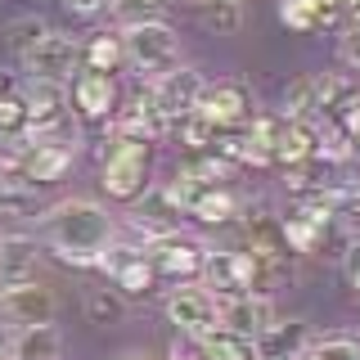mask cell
Wrapping results in <instances>:
<instances>
[{
    "instance_id": "cell-1",
    "label": "cell",
    "mask_w": 360,
    "mask_h": 360,
    "mask_svg": "<svg viewBox=\"0 0 360 360\" xmlns=\"http://www.w3.org/2000/svg\"><path fill=\"white\" fill-rule=\"evenodd\" d=\"M112 234H117V221L90 198H68L41 212V239L72 266H99Z\"/></svg>"
},
{
    "instance_id": "cell-2",
    "label": "cell",
    "mask_w": 360,
    "mask_h": 360,
    "mask_svg": "<svg viewBox=\"0 0 360 360\" xmlns=\"http://www.w3.org/2000/svg\"><path fill=\"white\" fill-rule=\"evenodd\" d=\"M99 185H104L108 198H140L144 180H149V140H131V135H117L104 140V153H99Z\"/></svg>"
},
{
    "instance_id": "cell-3",
    "label": "cell",
    "mask_w": 360,
    "mask_h": 360,
    "mask_svg": "<svg viewBox=\"0 0 360 360\" xmlns=\"http://www.w3.org/2000/svg\"><path fill=\"white\" fill-rule=\"evenodd\" d=\"M122 54H127L131 68L149 77H162L172 72L176 59H180V41L167 22H140V27H127L122 32Z\"/></svg>"
},
{
    "instance_id": "cell-4",
    "label": "cell",
    "mask_w": 360,
    "mask_h": 360,
    "mask_svg": "<svg viewBox=\"0 0 360 360\" xmlns=\"http://www.w3.org/2000/svg\"><path fill=\"white\" fill-rule=\"evenodd\" d=\"M202 86H207V82H202L194 68H172V72L153 77V86H149V104H153L158 117H162V127H176L180 117H189V112L198 108Z\"/></svg>"
},
{
    "instance_id": "cell-5",
    "label": "cell",
    "mask_w": 360,
    "mask_h": 360,
    "mask_svg": "<svg viewBox=\"0 0 360 360\" xmlns=\"http://www.w3.org/2000/svg\"><path fill=\"white\" fill-rule=\"evenodd\" d=\"M167 320L176 324L185 338H202L212 329H221V302L212 288L202 284H185V288H172V297H167Z\"/></svg>"
},
{
    "instance_id": "cell-6",
    "label": "cell",
    "mask_w": 360,
    "mask_h": 360,
    "mask_svg": "<svg viewBox=\"0 0 360 360\" xmlns=\"http://www.w3.org/2000/svg\"><path fill=\"white\" fill-rule=\"evenodd\" d=\"M54 292L41 284V279H27V284H5L0 288V315L18 329H32V324H54Z\"/></svg>"
},
{
    "instance_id": "cell-7",
    "label": "cell",
    "mask_w": 360,
    "mask_h": 360,
    "mask_svg": "<svg viewBox=\"0 0 360 360\" xmlns=\"http://www.w3.org/2000/svg\"><path fill=\"white\" fill-rule=\"evenodd\" d=\"M77 63H82V45L72 37H63V32H50V37L22 59V68H27L37 82H59V86L77 72Z\"/></svg>"
},
{
    "instance_id": "cell-8",
    "label": "cell",
    "mask_w": 360,
    "mask_h": 360,
    "mask_svg": "<svg viewBox=\"0 0 360 360\" xmlns=\"http://www.w3.org/2000/svg\"><path fill=\"white\" fill-rule=\"evenodd\" d=\"M144 257H149V266L158 270V275H194V270H202V257H207V248H202L198 239H189V234H162V239H153L149 248H144Z\"/></svg>"
},
{
    "instance_id": "cell-9",
    "label": "cell",
    "mask_w": 360,
    "mask_h": 360,
    "mask_svg": "<svg viewBox=\"0 0 360 360\" xmlns=\"http://www.w3.org/2000/svg\"><path fill=\"white\" fill-rule=\"evenodd\" d=\"M194 112L207 117L217 131H225V127H239L248 112H252V99H248V90L239 82H217V86H202Z\"/></svg>"
},
{
    "instance_id": "cell-10",
    "label": "cell",
    "mask_w": 360,
    "mask_h": 360,
    "mask_svg": "<svg viewBox=\"0 0 360 360\" xmlns=\"http://www.w3.org/2000/svg\"><path fill=\"white\" fill-rule=\"evenodd\" d=\"M217 324H221L225 333H234V338L257 342V338L275 324V307H270V297H225Z\"/></svg>"
},
{
    "instance_id": "cell-11",
    "label": "cell",
    "mask_w": 360,
    "mask_h": 360,
    "mask_svg": "<svg viewBox=\"0 0 360 360\" xmlns=\"http://www.w3.org/2000/svg\"><path fill=\"white\" fill-rule=\"evenodd\" d=\"M18 95H22V104H27V131H50L68 117V90L59 82H37V77H27Z\"/></svg>"
},
{
    "instance_id": "cell-12",
    "label": "cell",
    "mask_w": 360,
    "mask_h": 360,
    "mask_svg": "<svg viewBox=\"0 0 360 360\" xmlns=\"http://www.w3.org/2000/svg\"><path fill=\"white\" fill-rule=\"evenodd\" d=\"M27 140V135H22ZM68 167H72V153L59 149V144H45V140H27V149H22V162H18V180L22 185H50V180H59Z\"/></svg>"
},
{
    "instance_id": "cell-13",
    "label": "cell",
    "mask_w": 360,
    "mask_h": 360,
    "mask_svg": "<svg viewBox=\"0 0 360 360\" xmlns=\"http://www.w3.org/2000/svg\"><path fill=\"white\" fill-rule=\"evenodd\" d=\"M37 266H41V243L32 234H0V288L37 279Z\"/></svg>"
},
{
    "instance_id": "cell-14",
    "label": "cell",
    "mask_w": 360,
    "mask_h": 360,
    "mask_svg": "<svg viewBox=\"0 0 360 360\" xmlns=\"http://www.w3.org/2000/svg\"><path fill=\"white\" fill-rule=\"evenodd\" d=\"M360 104V86H356V77L352 72H324V77H315V117H324V127H338L342 122V112Z\"/></svg>"
},
{
    "instance_id": "cell-15",
    "label": "cell",
    "mask_w": 360,
    "mask_h": 360,
    "mask_svg": "<svg viewBox=\"0 0 360 360\" xmlns=\"http://www.w3.org/2000/svg\"><path fill=\"white\" fill-rule=\"evenodd\" d=\"M252 347L257 360H302V352L311 347V329L302 320H275Z\"/></svg>"
},
{
    "instance_id": "cell-16",
    "label": "cell",
    "mask_w": 360,
    "mask_h": 360,
    "mask_svg": "<svg viewBox=\"0 0 360 360\" xmlns=\"http://www.w3.org/2000/svg\"><path fill=\"white\" fill-rule=\"evenodd\" d=\"M72 104L82 117H108L112 104H117V86H112V77L108 72H86L72 82Z\"/></svg>"
},
{
    "instance_id": "cell-17",
    "label": "cell",
    "mask_w": 360,
    "mask_h": 360,
    "mask_svg": "<svg viewBox=\"0 0 360 360\" xmlns=\"http://www.w3.org/2000/svg\"><path fill=\"white\" fill-rule=\"evenodd\" d=\"M9 360H63V333L54 324H32L9 338Z\"/></svg>"
},
{
    "instance_id": "cell-18",
    "label": "cell",
    "mask_w": 360,
    "mask_h": 360,
    "mask_svg": "<svg viewBox=\"0 0 360 360\" xmlns=\"http://www.w3.org/2000/svg\"><path fill=\"white\" fill-rule=\"evenodd\" d=\"M189 217H198L202 225H230L234 217H239V198L230 194L225 185H217V189H198L194 198H189Z\"/></svg>"
},
{
    "instance_id": "cell-19",
    "label": "cell",
    "mask_w": 360,
    "mask_h": 360,
    "mask_svg": "<svg viewBox=\"0 0 360 360\" xmlns=\"http://www.w3.org/2000/svg\"><path fill=\"white\" fill-rule=\"evenodd\" d=\"M162 9L167 0H108V14L122 32L140 27V22H162Z\"/></svg>"
},
{
    "instance_id": "cell-20",
    "label": "cell",
    "mask_w": 360,
    "mask_h": 360,
    "mask_svg": "<svg viewBox=\"0 0 360 360\" xmlns=\"http://www.w3.org/2000/svg\"><path fill=\"white\" fill-rule=\"evenodd\" d=\"M153 275H158V270L149 266V257H144V252H135V257H127V262L112 270V284L127 292V297H140V292H149Z\"/></svg>"
},
{
    "instance_id": "cell-21",
    "label": "cell",
    "mask_w": 360,
    "mask_h": 360,
    "mask_svg": "<svg viewBox=\"0 0 360 360\" xmlns=\"http://www.w3.org/2000/svg\"><path fill=\"white\" fill-rule=\"evenodd\" d=\"M288 122H315V77H297L284 86V112Z\"/></svg>"
},
{
    "instance_id": "cell-22",
    "label": "cell",
    "mask_w": 360,
    "mask_h": 360,
    "mask_svg": "<svg viewBox=\"0 0 360 360\" xmlns=\"http://www.w3.org/2000/svg\"><path fill=\"white\" fill-rule=\"evenodd\" d=\"M230 176V162L225 158H217V153H207V158H189L185 167H180V180H189V185H198V189H217L221 180Z\"/></svg>"
},
{
    "instance_id": "cell-23",
    "label": "cell",
    "mask_w": 360,
    "mask_h": 360,
    "mask_svg": "<svg viewBox=\"0 0 360 360\" xmlns=\"http://www.w3.org/2000/svg\"><path fill=\"white\" fill-rule=\"evenodd\" d=\"M82 59H86L90 72H108V77H112V68L127 59V54H122V37H108V32H104V37H95V41L82 50Z\"/></svg>"
},
{
    "instance_id": "cell-24",
    "label": "cell",
    "mask_w": 360,
    "mask_h": 360,
    "mask_svg": "<svg viewBox=\"0 0 360 360\" xmlns=\"http://www.w3.org/2000/svg\"><path fill=\"white\" fill-rule=\"evenodd\" d=\"M50 22H45L41 14H22L18 22H14V27H9V41H14V50H18V59H27V54L32 50H37V45L45 41V37H50Z\"/></svg>"
},
{
    "instance_id": "cell-25",
    "label": "cell",
    "mask_w": 360,
    "mask_h": 360,
    "mask_svg": "<svg viewBox=\"0 0 360 360\" xmlns=\"http://www.w3.org/2000/svg\"><path fill=\"white\" fill-rule=\"evenodd\" d=\"M202 22H207V32H217V37H234V32L243 27V9H239V0H217V5L202 14Z\"/></svg>"
},
{
    "instance_id": "cell-26",
    "label": "cell",
    "mask_w": 360,
    "mask_h": 360,
    "mask_svg": "<svg viewBox=\"0 0 360 360\" xmlns=\"http://www.w3.org/2000/svg\"><path fill=\"white\" fill-rule=\"evenodd\" d=\"M14 135H27V104L22 95H5L0 99V140H14Z\"/></svg>"
},
{
    "instance_id": "cell-27",
    "label": "cell",
    "mask_w": 360,
    "mask_h": 360,
    "mask_svg": "<svg viewBox=\"0 0 360 360\" xmlns=\"http://www.w3.org/2000/svg\"><path fill=\"white\" fill-rule=\"evenodd\" d=\"M302 360H360V342L352 338H324V342H311Z\"/></svg>"
},
{
    "instance_id": "cell-28",
    "label": "cell",
    "mask_w": 360,
    "mask_h": 360,
    "mask_svg": "<svg viewBox=\"0 0 360 360\" xmlns=\"http://www.w3.org/2000/svg\"><path fill=\"white\" fill-rule=\"evenodd\" d=\"M176 127H180V135H185V144H189V149H207V144H217V127H212V122L207 117H198V112H189V117H180L176 122Z\"/></svg>"
},
{
    "instance_id": "cell-29",
    "label": "cell",
    "mask_w": 360,
    "mask_h": 360,
    "mask_svg": "<svg viewBox=\"0 0 360 360\" xmlns=\"http://www.w3.org/2000/svg\"><path fill=\"white\" fill-rule=\"evenodd\" d=\"M86 311H90V320H95V324H117L122 320V302L108 297L104 288H90L86 292Z\"/></svg>"
},
{
    "instance_id": "cell-30",
    "label": "cell",
    "mask_w": 360,
    "mask_h": 360,
    "mask_svg": "<svg viewBox=\"0 0 360 360\" xmlns=\"http://www.w3.org/2000/svg\"><path fill=\"white\" fill-rule=\"evenodd\" d=\"M338 59L352 68V72H360V22H352V27L342 32V41H338Z\"/></svg>"
},
{
    "instance_id": "cell-31",
    "label": "cell",
    "mask_w": 360,
    "mask_h": 360,
    "mask_svg": "<svg viewBox=\"0 0 360 360\" xmlns=\"http://www.w3.org/2000/svg\"><path fill=\"white\" fill-rule=\"evenodd\" d=\"M342 275L352 279V284L360 288V239L347 243V252H342Z\"/></svg>"
},
{
    "instance_id": "cell-32",
    "label": "cell",
    "mask_w": 360,
    "mask_h": 360,
    "mask_svg": "<svg viewBox=\"0 0 360 360\" xmlns=\"http://www.w3.org/2000/svg\"><path fill=\"white\" fill-rule=\"evenodd\" d=\"M72 14H82V18H90V14H99V9H108V0H63Z\"/></svg>"
},
{
    "instance_id": "cell-33",
    "label": "cell",
    "mask_w": 360,
    "mask_h": 360,
    "mask_svg": "<svg viewBox=\"0 0 360 360\" xmlns=\"http://www.w3.org/2000/svg\"><path fill=\"white\" fill-rule=\"evenodd\" d=\"M18 90H22V82H18L14 72H0V99H5V95H18Z\"/></svg>"
},
{
    "instance_id": "cell-34",
    "label": "cell",
    "mask_w": 360,
    "mask_h": 360,
    "mask_svg": "<svg viewBox=\"0 0 360 360\" xmlns=\"http://www.w3.org/2000/svg\"><path fill=\"white\" fill-rule=\"evenodd\" d=\"M9 185H14V180H5V176H0V198H5V189H9Z\"/></svg>"
},
{
    "instance_id": "cell-35",
    "label": "cell",
    "mask_w": 360,
    "mask_h": 360,
    "mask_svg": "<svg viewBox=\"0 0 360 360\" xmlns=\"http://www.w3.org/2000/svg\"><path fill=\"white\" fill-rule=\"evenodd\" d=\"M122 360H149V356H140V352H127V356H122Z\"/></svg>"
}]
</instances>
